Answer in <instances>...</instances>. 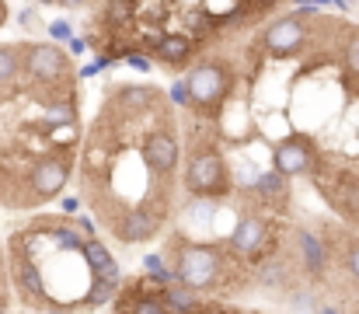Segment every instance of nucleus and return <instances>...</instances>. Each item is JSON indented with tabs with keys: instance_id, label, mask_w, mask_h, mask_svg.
I'll list each match as a JSON object with an SVG mask.
<instances>
[{
	"instance_id": "obj_1",
	"label": "nucleus",
	"mask_w": 359,
	"mask_h": 314,
	"mask_svg": "<svg viewBox=\"0 0 359 314\" xmlns=\"http://www.w3.org/2000/svg\"><path fill=\"white\" fill-rule=\"evenodd\" d=\"M164 262L175 269L178 283L196 290V294H213V297H238L248 287H255V269L238 259L224 241L220 244H206V241H192L182 230H175L164 244Z\"/></svg>"
},
{
	"instance_id": "obj_2",
	"label": "nucleus",
	"mask_w": 359,
	"mask_h": 314,
	"mask_svg": "<svg viewBox=\"0 0 359 314\" xmlns=\"http://www.w3.org/2000/svg\"><path fill=\"white\" fill-rule=\"evenodd\" d=\"M185 161H182V185L196 203H224L234 192V175L220 150V126L199 122L189 115L185 122Z\"/></svg>"
},
{
	"instance_id": "obj_3",
	"label": "nucleus",
	"mask_w": 359,
	"mask_h": 314,
	"mask_svg": "<svg viewBox=\"0 0 359 314\" xmlns=\"http://www.w3.org/2000/svg\"><path fill=\"white\" fill-rule=\"evenodd\" d=\"M185 88H189V115L217 126L224 119V112L231 108L234 88H238V67H234V60H227L220 53L199 56V63L185 77Z\"/></svg>"
},
{
	"instance_id": "obj_4",
	"label": "nucleus",
	"mask_w": 359,
	"mask_h": 314,
	"mask_svg": "<svg viewBox=\"0 0 359 314\" xmlns=\"http://www.w3.org/2000/svg\"><path fill=\"white\" fill-rule=\"evenodd\" d=\"M140 157H143V168L150 178L164 182V185H175V175L182 168V140H178V129H175V115H161L140 140Z\"/></svg>"
},
{
	"instance_id": "obj_5",
	"label": "nucleus",
	"mask_w": 359,
	"mask_h": 314,
	"mask_svg": "<svg viewBox=\"0 0 359 314\" xmlns=\"http://www.w3.org/2000/svg\"><path fill=\"white\" fill-rule=\"evenodd\" d=\"M224 244H227L238 259H244L251 269H258L262 262H269L272 255L283 251L272 216H269V213H258V209H244V213H241L234 234H231Z\"/></svg>"
},
{
	"instance_id": "obj_6",
	"label": "nucleus",
	"mask_w": 359,
	"mask_h": 314,
	"mask_svg": "<svg viewBox=\"0 0 359 314\" xmlns=\"http://www.w3.org/2000/svg\"><path fill=\"white\" fill-rule=\"evenodd\" d=\"M311 32H314V25H311L304 14L290 11V14L272 18V21L255 35V46H258L265 56H272V60H293V56H300V53L307 49Z\"/></svg>"
},
{
	"instance_id": "obj_7",
	"label": "nucleus",
	"mask_w": 359,
	"mask_h": 314,
	"mask_svg": "<svg viewBox=\"0 0 359 314\" xmlns=\"http://www.w3.org/2000/svg\"><path fill=\"white\" fill-rule=\"evenodd\" d=\"M70 171H74V157L63 150H53V154H42L28 164V175H25V192H28V207H39V203H49L63 192V185L70 182Z\"/></svg>"
},
{
	"instance_id": "obj_8",
	"label": "nucleus",
	"mask_w": 359,
	"mask_h": 314,
	"mask_svg": "<svg viewBox=\"0 0 359 314\" xmlns=\"http://www.w3.org/2000/svg\"><path fill=\"white\" fill-rule=\"evenodd\" d=\"M171 216V209H157L150 203H136V207L122 209L116 220H109V234H116V241L122 244H143V241H154L164 227V220Z\"/></svg>"
},
{
	"instance_id": "obj_9",
	"label": "nucleus",
	"mask_w": 359,
	"mask_h": 314,
	"mask_svg": "<svg viewBox=\"0 0 359 314\" xmlns=\"http://www.w3.org/2000/svg\"><path fill=\"white\" fill-rule=\"evenodd\" d=\"M7 269H11V283H14L21 304L39 308V311H53V308H56V301H53L49 290H46V276H42V269H39L28 255H21V251H7Z\"/></svg>"
},
{
	"instance_id": "obj_10",
	"label": "nucleus",
	"mask_w": 359,
	"mask_h": 314,
	"mask_svg": "<svg viewBox=\"0 0 359 314\" xmlns=\"http://www.w3.org/2000/svg\"><path fill=\"white\" fill-rule=\"evenodd\" d=\"M272 168L283 171L286 178H300V175H314L318 171V147L311 136L293 133L286 140H279L272 147Z\"/></svg>"
},
{
	"instance_id": "obj_11",
	"label": "nucleus",
	"mask_w": 359,
	"mask_h": 314,
	"mask_svg": "<svg viewBox=\"0 0 359 314\" xmlns=\"http://www.w3.org/2000/svg\"><path fill=\"white\" fill-rule=\"evenodd\" d=\"M199 42H192L185 32H164L147 53H150V63H161L164 70L178 74V70H192L199 63Z\"/></svg>"
},
{
	"instance_id": "obj_12",
	"label": "nucleus",
	"mask_w": 359,
	"mask_h": 314,
	"mask_svg": "<svg viewBox=\"0 0 359 314\" xmlns=\"http://www.w3.org/2000/svg\"><path fill=\"white\" fill-rule=\"evenodd\" d=\"M293 251H297V262H300V269H304V276H311L314 283L318 280H325V269H328V241L318 234V230H311V227H297V234H293Z\"/></svg>"
},
{
	"instance_id": "obj_13",
	"label": "nucleus",
	"mask_w": 359,
	"mask_h": 314,
	"mask_svg": "<svg viewBox=\"0 0 359 314\" xmlns=\"http://www.w3.org/2000/svg\"><path fill=\"white\" fill-rule=\"evenodd\" d=\"M116 314H168L164 308V294L157 287H150L143 276L122 283L119 297H116Z\"/></svg>"
},
{
	"instance_id": "obj_14",
	"label": "nucleus",
	"mask_w": 359,
	"mask_h": 314,
	"mask_svg": "<svg viewBox=\"0 0 359 314\" xmlns=\"http://www.w3.org/2000/svg\"><path fill=\"white\" fill-rule=\"evenodd\" d=\"M161 294H164L168 314H203L206 311V297L196 294V290H189V287H182V283H175V287H168Z\"/></svg>"
},
{
	"instance_id": "obj_15",
	"label": "nucleus",
	"mask_w": 359,
	"mask_h": 314,
	"mask_svg": "<svg viewBox=\"0 0 359 314\" xmlns=\"http://www.w3.org/2000/svg\"><path fill=\"white\" fill-rule=\"evenodd\" d=\"M81 259H84V266H88V273H102V269H109L112 262H116V255H112V248L105 244V241H84V251H81Z\"/></svg>"
},
{
	"instance_id": "obj_16",
	"label": "nucleus",
	"mask_w": 359,
	"mask_h": 314,
	"mask_svg": "<svg viewBox=\"0 0 359 314\" xmlns=\"http://www.w3.org/2000/svg\"><path fill=\"white\" fill-rule=\"evenodd\" d=\"M342 63H346L349 74L359 77V28L349 32V39H346V46H342Z\"/></svg>"
},
{
	"instance_id": "obj_17",
	"label": "nucleus",
	"mask_w": 359,
	"mask_h": 314,
	"mask_svg": "<svg viewBox=\"0 0 359 314\" xmlns=\"http://www.w3.org/2000/svg\"><path fill=\"white\" fill-rule=\"evenodd\" d=\"M49 35H53L56 46H70V42H74V28H70V21H53V25H49Z\"/></svg>"
},
{
	"instance_id": "obj_18",
	"label": "nucleus",
	"mask_w": 359,
	"mask_h": 314,
	"mask_svg": "<svg viewBox=\"0 0 359 314\" xmlns=\"http://www.w3.org/2000/svg\"><path fill=\"white\" fill-rule=\"evenodd\" d=\"M346 269H349L353 283H359V241H353L349 251H346Z\"/></svg>"
},
{
	"instance_id": "obj_19",
	"label": "nucleus",
	"mask_w": 359,
	"mask_h": 314,
	"mask_svg": "<svg viewBox=\"0 0 359 314\" xmlns=\"http://www.w3.org/2000/svg\"><path fill=\"white\" fill-rule=\"evenodd\" d=\"M168 102H175L178 108H189V88H185V81H175V84H171Z\"/></svg>"
},
{
	"instance_id": "obj_20",
	"label": "nucleus",
	"mask_w": 359,
	"mask_h": 314,
	"mask_svg": "<svg viewBox=\"0 0 359 314\" xmlns=\"http://www.w3.org/2000/svg\"><path fill=\"white\" fill-rule=\"evenodd\" d=\"M126 67H129V70H140V74H147V70H150L154 63H150V56H140V53H129V56H126Z\"/></svg>"
},
{
	"instance_id": "obj_21",
	"label": "nucleus",
	"mask_w": 359,
	"mask_h": 314,
	"mask_svg": "<svg viewBox=\"0 0 359 314\" xmlns=\"http://www.w3.org/2000/svg\"><path fill=\"white\" fill-rule=\"evenodd\" d=\"M35 18H39V14H35V7H21V11H18V25H21V28H32V25H35Z\"/></svg>"
},
{
	"instance_id": "obj_22",
	"label": "nucleus",
	"mask_w": 359,
	"mask_h": 314,
	"mask_svg": "<svg viewBox=\"0 0 359 314\" xmlns=\"http://www.w3.org/2000/svg\"><path fill=\"white\" fill-rule=\"evenodd\" d=\"M67 49H70V56H74V53H84V49H88V39H74Z\"/></svg>"
},
{
	"instance_id": "obj_23",
	"label": "nucleus",
	"mask_w": 359,
	"mask_h": 314,
	"mask_svg": "<svg viewBox=\"0 0 359 314\" xmlns=\"http://www.w3.org/2000/svg\"><path fill=\"white\" fill-rule=\"evenodd\" d=\"M98 70H102V60H98V63H88V67H84V70H81V77H84V81H88V77H95V74H98Z\"/></svg>"
},
{
	"instance_id": "obj_24",
	"label": "nucleus",
	"mask_w": 359,
	"mask_h": 314,
	"mask_svg": "<svg viewBox=\"0 0 359 314\" xmlns=\"http://www.w3.org/2000/svg\"><path fill=\"white\" fill-rule=\"evenodd\" d=\"M7 18H11V7H7V4H0V28L7 25Z\"/></svg>"
},
{
	"instance_id": "obj_25",
	"label": "nucleus",
	"mask_w": 359,
	"mask_h": 314,
	"mask_svg": "<svg viewBox=\"0 0 359 314\" xmlns=\"http://www.w3.org/2000/svg\"><path fill=\"white\" fill-rule=\"evenodd\" d=\"M63 209H67V213H74V209H77V199H74V196H67V199H63Z\"/></svg>"
},
{
	"instance_id": "obj_26",
	"label": "nucleus",
	"mask_w": 359,
	"mask_h": 314,
	"mask_svg": "<svg viewBox=\"0 0 359 314\" xmlns=\"http://www.w3.org/2000/svg\"><path fill=\"white\" fill-rule=\"evenodd\" d=\"M318 314H339L335 308H318Z\"/></svg>"
},
{
	"instance_id": "obj_27",
	"label": "nucleus",
	"mask_w": 359,
	"mask_h": 314,
	"mask_svg": "<svg viewBox=\"0 0 359 314\" xmlns=\"http://www.w3.org/2000/svg\"><path fill=\"white\" fill-rule=\"evenodd\" d=\"M0 266H4V251H0Z\"/></svg>"
}]
</instances>
